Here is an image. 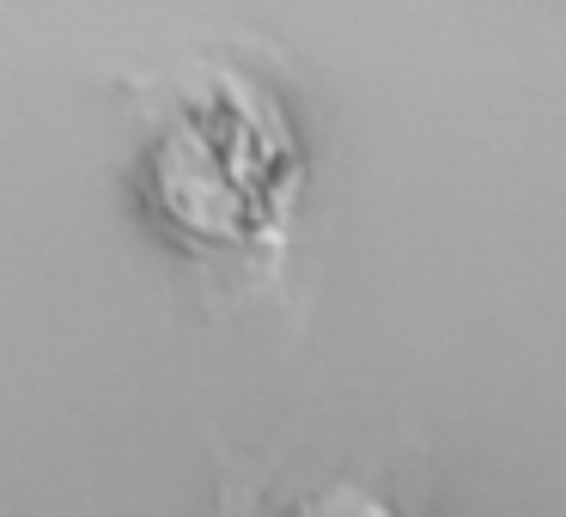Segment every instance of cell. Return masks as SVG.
<instances>
[{
	"instance_id": "1",
	"label": "cell",
	"mask_w": 566,
	"mask_h": 517,
	"mask_svg": "<svg viewBox=\"0 0 566 517\" xmlns=\"http://www.w3.org/2000/svg\"><path fill=\"white\" fill-rule=\"evenodd\" d=\"M286 171H293V152H286L281 116L244 98L238 86L189 104L153 147V196L171 213V225L226 250L250 244L274 220Z\"/></svg>"
},
{
	"instance_id": "2",
	"label": "cell",
	"mask_w": 566,
	"mask_h": 517,
	"mask_svg": "<svg viewBox=\"0 0 566 517\" xmlns=\"http://www.w3.org/2000/svg\"><path fill=\"white\" fill-rule=\"evenodd\" d=\"M281 517H396V511L378 499V493L335 481V487H317V493H305V499H293Z\"/></svg>"
}]
</instances>
